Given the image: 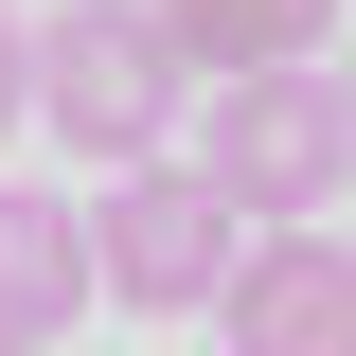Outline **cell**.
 Masks as SVG:
<instances>
[{
    "label": "cell",
    "instance_id": "obj_4",
    "mask_svg": "<svg viewBox=\"0 0 356 356\" xmlns=\"http://www.w3.org/2000/svg\"><path fill=\"white\" fill-rule=\"evenodd\" d=\"M214 339L232 356H356V250H339V214L321 232H250V267L214 285Z\"/></svg>",
    "mask_w": 356,
    "mask_h": 356
},
{
    "label": "cell",
    "instance_id": "obj_8",
    "mask_svg": "<svg viewBox=\"0 0 356 356\" xmlns=\"http://www.w3.org/2000/svg\"><path fill=\"white\" fill-rule=\"evenodd\" d=\"M321 89H339V125H356V54H339V72H321Z\"/></svg>",
    "mask_w": 356,
    "mask_h": 356
},
{
    "label": "cell",
    "instance_id": "obj_2",
    "mask_svg": "<svg viewBox=\"0 0 356 356\" xmlns=\"http://www.w3.org/2000/svg\"><path fill=\"white\" fill-rule=\"evenodd\" d=\"M196 178H214L250 232H321L356 196V125H339V89L303 72H214V107H196Z\"/></svg>",
    "mask_w": 356,
    "mask_h": 356
},
{
    "label": "cell",
    "instance_id": "obj_7",
    "mask_svg": "<svg viewBox=\"0 0 356 356\" xmlns=\"http://www.w3.org/2000/svg\"><path fill=\"white\" fill-rule=\"evenodd\" d=\"M0 143H18V18H0Z\"/></svg>",
    "mask_w": 356,
    "mask_h": 356
},
{
    "label": "cell",
    "instance_id": "obj_5",
    "mask_svg": "<svg viewBox=\"0 0 356 356\" xmlns=\"http://www.w3.org/2000/svg\"><path fill=\"white\" fill-rule=\"evenodd\" d=\"M89 321V232H72V196H0V339H72Z\"/></svg>",
    "mask_w": 356,
    "mask_h": 356
},
{
    "label": "cell",
    "instance_id": "obj_6",
    "mask_svg": "<svg viewBox=\"0 0 356 356\" xmlns=\"http://www.w3.org/2000/svg\"><path fill=\"white\" fill-rule=\"evenodd\" d=\"M143 18H161L178 72H303L339 36V0H143Z\"/></svg>",
    "mask_w": 356,
    "mask_h": 356
},
{
    "label": "cell",
    "instance_id": "obj_9",
    "mask_svg": "<svg viewBox=\"0 0 356 356\" xmlns=\"http://www.w3.org/2000/svg\"><path fill=\"white\" fill-rule=\"evenodd\" d=\"M0 356H36V339H0Z\"/></svg>",
    "mask_w": 356,
    "mask_h": 356
},
{
    "label": "cell",
    "instance_id": "obj_3",
    "mask_svg": "<svg viewBox=\"0 0 356 356\" xmlns=\"http://www.w3.org/2000/svg\"><path fill=\"white\" fill-rule=\"evenodd\" d=\"M72 232H89V303H125V321H214V285L250 267V214L196 161H125Z\"/></svg>",
    "mask_w": 356,
    "mask_h": 356
},
{
    "label": "cell",
    "instance_id": "obj_1",
    "mask_svg": "<svg viewBox=\"0 0 356 356\" xmlns=\"http://www.w3.org/2000/svg\"><path fill=\"white\" fill-rule=\"evenodd\" d=\"M18 107H36L72 161H161L178 143V54H161V18L143 0H54L36 36H18Z\"/></svg>",
    "mask_w": 356,
    "mask_h": 356
}]
</instances>
